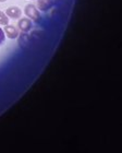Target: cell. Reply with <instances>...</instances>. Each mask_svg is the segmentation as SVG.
Returning <instances> with one entry per match:
<instances>
[{"label": "cell", "instance_id": "cell-1", "mask_svg": "<svg viewBox=\"0 0 122 153\" xmlns=\"http://www.w3.org/2000/svg\"><path fill=\"white\" fill-rule=\"evenodd\" d=\"M24 13H25V16L29 20H32V21H34L36 23L40 22V12H39V10L34 4H32V3L26 4L25 9H24Z\"/></svg>", "mask_w": 122, "mask_h": 153}, {"label": "cell", "instance_id": "cell-2", "mask_svg": "<svg viewBox=\"0 0 122 153\" xmlns=\"http://www.w3.org/2000/svg\"><path fill=\"white\" fill-rule=\"evenodd\" d=\"M18 27L23 33L29 32L33 27L32 20H29V18H21V19H19V22H18Z\"/></svg>", "mask_w": 122, "mask_h": 153}, {"label": "cell", "instance_id": "cell-3", "mask_svg": "<svg viewBox=\"0 0 122 153\" xmlns=\"http://www.w3.org/2000/svg\"><path fill=\"white\" fill-rule=\"evenodd\" d=\"M3 32H4V35L7 36L10 39H15V38L19 37V30L16 29L14 25H4V29H3Z\"/></svg>", "mask_w": 122, "mask_h": 153}, {"label": "cell", "instance_id": "cell-4", "mask_svg": "<svg viewBox=\"0 0 122 153\" xmlns=\"http://www.w3.org/2000/svg\"><path fill=\"white\" fill-rule=\"evenodd\" d=\"M4 13L8 16L9 19H20L21 16H22V10L20 9L19 7L12 6V7H9Z\"/></svg>", "mask_w": 122, "mask_h": 153}, {"label": "cell", "instance_id": "cell-5", "mask_svg": "<svg viewBox=\"0 0 122 153\" xmlns=\"http://www.w3.org/2000/svg\"><path fill=\"white\" fill-rule=\"evenodd\" d=\"M52 3H54V0H38L37 7L40 11H47L48 9H50Z\"/></svg>", "mask_w": 122, "mask_h": 153}, {"label": "cell", "instance_id": "cell-6", "mask_svg": "<svg viewBox=\"0 0 122 153\" xmlns=\"http://www.w3.org/2000/svg\"><path fill=\"white\" fill-rule=\"evenodd\" d=\"M9 18L3 11H0V25H8L9 24Z\"/></svg>", "mask_w": 122, "mask_h": 153}, {"label": "cell", "instance_id": "cell-7", "mask_svg": "<svg viewBox=\"0 0 122 153\" xmlns=\"http://www.w3.org/2000/svg\"><path fill=\"white\" fill-rule=\"evenodd\" d=\"M6 41V35H4V32H3V30L0 27V45H2Z\"/></svg>", "mask_w": 122, "mask_h": 153}, {"label": "cell", "instance_id": "cell-8", "mask_svg": "<svg viewBox=\"0 0 122 153\" xmlns=\"http://www.w3.org/2000/svg\"><path fill=\"white\" fill-rule=\"evenodd\" d=\"M4 1H7V0H0V2H4Z\"/></svg>", "mask_w": 122, "mask_h": 153}]
</instances>
